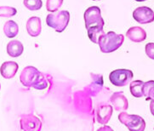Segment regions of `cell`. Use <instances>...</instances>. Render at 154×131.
I'll return each mask as SVG.
<instances>
[{"mask_svg": "<svg viewBox=\"0 0 154 131\" xmlns=\"http://www.w3.org/2000/svg\"><path fill=\"white\" fill-rule=\"evenodd\" d=\"M20 81L26 88H34L38 90H45L48 84L45 75L32 66H27L21 71Z\"/></svg>", "mask_w": 154, "mask_h": 131, "instance_id": "cell-1", "label": "cell"}, {"mask_svg": "<svg viewBox=\"0 0 154 131\" xmlns=\"http://www.w3.org/2000/svg\"><path fill=\"white\" fill-rule=\"evenodd\" d=\"M124 37L123 34H117L114 32H108L100 37L98 44L100 51L105 54L112 53L123 45Z\"/></svg>", "mask_w": 154, "mask_h": 131, "instance_id": "cell-2", "label": "cell"}, {"mask_svg": "<svg viewBox=\"0 0 154 131\" xmlns=\"http://www.w3.org/2000/svg\"><path fill=\"white\" fill-rule=\"evenodd\" d=\"M70 13L67 10L56 11L46 17V24L57 32H62L69 24Z\"/></svg>", "mask_w": 154, "mask_h": 131, "instance_id": "cell-3", "label": "cell"}, {"mask_svg": "<svg viewBox=\"0 0 154 131\" xmlns=\"http://www.w3.org/2000/svg\"><path fill=\"white\" fill-rule=\"evenodd\" d=\"M119 120L127 127L129 131H144L146 129V122L139 115H131L122 111L119 115Z\"/></svg>", "mask_w": 154, "mask_h": 131, "instance_id": "cell-4", "label": "cell"}, {"mask_svg": "<svg viewBox=\"0 0 154 131\" xmlns=\"http://www.w3.org/2000/svg\"><path fill=\"white\" fill-rule=\"evenodd\" d=\"M134 77L132 71L129 69H117L109 75L110 82L117 87H124L129 84Z\"/></svg>", "mask_w": 154, "mask_h": 131, "instance_id": "cell-5", "label": "cell"}, {"mask_svg": "<svg viewBox=\"0 0 154 131\" xmlns=\"http://www.w3.org/2000/svg\"><path fill=\"white\" fill-rule=\"evenodd\" d=\"M86 29L93 26H104L105 21L101 16V11L98 6H91L85 10V15Z\"/></svg>", "mask_w": 154, "mask_h": 131, "instance_id": "cell-6", "label": "cell"}, {"mask_svg": "<svg viewBox=\"0 0 154 131\" xmlns=\"http://www.w3.org/2000/svg\"><path fill=\"white\" fill-rule=\"evenodd\" d=\"M20 129L23 131H41L42 122L32 114L22 115L20 119Z\"/></svg>", "mask_w": 154, "mask_h": 131, "instance_id": "cell-7", "label": "cell"}, {"mask_svg": "<svg viewBox=\"0 0 154 131\" xmlns=\"http://www.w3.org/2000/svg\"><path fill=\"white\" fill-rule=\"evenodd\" d=\"M133 18L140 24H148L154 21V11L147 6L138 7L133 11Z\"/></svg>", "mask_w": 154, "mask_h": 131, "instance_id": "cell-8", "label": "cell"}, {"mask_svg": "<svg viewBox=\"0 0 154 131\" xmlns=\"http://www.w3.org/2000/svg\"><path fill=\"white\" fill-rule=\"evenodd\" d=\"M110 101L112 104L114 109L118 111H124L129 107V101L124 92H115L110 98Z\"/></svg>", "mask_w": 154, "mask_h": 131, "instance_id": "cell-9", "label": "cell"}, {"mask_svg": "<svg viewBox=\"0 0 154 131\" xmlns=\"http://www.w3.org/2000/svg\"><path fill=\"white\" fill-rule=\"evenodd\" d=\"M112 106L110 105H100L96 111V120L99 123L106 124L111 119L112 115Z\"/></svg>", "mask_w": 154, "mask_h": 131, "instance_id": "cell-10", "label": "cell"}, {"mask_svg": "<svg viewBox=\"0 0 154 131\" xmlns=\"http://www.w3.org/2000/svg\"><path fill=\"white\" fill-rule=\"evenodd\" d=\"M26 31L31 37H38L40 35L42 31L41 19L38 16L30 17L26 21Z\"/></svg>", "mask_w": 154, "mask_h": 131, "instance_id": "cell-11", "label": "cell"}, {"mask_svg": "<svg viewBox=\"0 0 154 131\" xmlns=\"http://www.w3.org/2000/svg\"><path fill=\"white\" fill-rule=\"evenodd\" d=\"M19 68L18 64L15 61H6L4 62L0 67V73L4 78L10 79L13 78L16 74Z\"/></svg>", "mask_w": 154, "mask_h": 131, "instance_id": "cell-12", "label": "cell"}, {"mask_svg": "<svg viewBox=\"0 0 154 131\" xmlns=\"http://www.w3.org/2000/svg\"><path fill=\"white\" fill-rule=\"evenodd\" d=\"M126 36L129 40L134 43H140L146 40V32L140 26H132L126 32Z\"/></svg>", "mask_w": 154, "mask_h": 131, "instance_id": "cell-13", "label": "cell"}, {"mask_svg": "<svg viewBox=\"0 0 154 131\" xmlns=\"http://www.w3.org/2000/svg\"><path fill=\"white\" fill-rule=\"evenodd\" d=\"M24 51V46L19 40H11L7 44V54L10 57H19Z\"/></svg>", "mask_w": 154, "mask_h": 131, "instance_id": "cell-14", "label": "cell"}, {"mask_svg": "<svg viewBox=\"0 0 154 131\" xmlns=\"http://www.w3.org/2000/svg\"><path fill=\"white\" fill-rule=\"evenodd\" d=\"M4 32L9 38H13L19 33V26L14 20H8L4 25Z\"/></svg>", "mask_w": 154, "mask_h": 131, "instance_id": "cell-15", "label": "cell"}, {"mask_svg": "<svg viewBox=\"0 0 154 131\" xmlns=\"http://www.w3.org/2000/svg\"><path fill=\"white\" fill-rule=\"evenodd\" d=\"M103 26H90L89 28H87V32H88L89 38L94 44H98L100 37L105 33Z\"/></svg>", "mask_w": 154, "mask_h": 131, "instance_id": "cell-16", "label": "cell"}, {"mask_svg": "<svg viewBox=\"0 0 154 131\" xmlns=\"http://www.w3.org/2000/svg\"><path fill=\"white\" fill-rule=\"evenodd\" d=\"M129 90L131 95L136 98H140L144 96L143 93V84L144 82L141 80H135L129 83Z\"/></svg>", "mask_w": 154, "mask_h": 131, "instance_id": "cell-17", "label": "cell"}, {"mask_svg": "<svg viewBox=\"0 0 154 131\" xmlns=\"http://www.w3.org/2000/svg\"><path fill=\"white\" fill-rule=\"evenodd\" d=\"M143 93L146 99L154 101V80L144 82L143 84Z\"/></svg>", "mask_w": 154, "mask_h": 131, "instance_id": "cell-18", "label": "cell"}, {"mask_svg": "<svg viewBox=\"0 0 154 131\" xmlns=\"http://www.w3.org/2000/svg\"><path fill=\"white\" fill-rule=\"evenodd\" d=\"M23 4L27 10L32 11L39 10L43 6V1L42 0H24Z\"/></svg>", "mask_w": 154, "mask_h": 131, "instance_id": "cell-19", "label": "cell"}, {"mask_svg": "<svg viewBox=\"0 0 154 131\" xmlns=\"http://www.w3.org/2000/svg\"><path fill=\"white\" fill-rule=\"evenodd\" d=\"M63 0H47L46 1V10L49 12H56L61 7Z\"/></svg>", "mask_w": 154, "mask_h": 131, "instance_id": "cell-20", "label": "cell"}, {"mask_svg": "<svg viewBox=\"0 0 154 131\" xmlns=\"http://www.w3.org/2000/svg\"><path fill=\"white\" fill-rule=\"evenodd\" d=\"M17 14V10L10 6H0V17L10 18Z\"/></svg>", "mask_w": 154, "mask_h": 131, "instance_id": "cell-21", "label": "cell"}, {"mask_svg": "<svg viewBox=\"0 0 154 131\" xmlns=\"http://www.w3.org/2000/svg\"><path fill=\"white\" fill-rule=\"evenodd\" d=\"M146 54L150 59L154 60V43H148L146 44Z\"/></svg>", "mask_w": 154, "mask_h": 131, "instance_id": "cell-22", "label": "cell"}, {"mask_svg": "<svg viewBox=\"0 0 154 131\" xmlns=\"http://www.w3.org/2000/svg\"><path fill=\"white\" fill-rule=\"evenodd\" d=\"M97 131H114L110 126H103L100 128Z\"/></svg>", "mask_w": 154, "mask_h": 131, "instance_id": "cell-23", "label": "cell"}, {"mask_svg": "<svg viewBox=\"0 0 154 131\" xmlns=\"http://www.w3.org/2000/svg\"><path fill=\"white\" fill-rule=\"evenodd\" d=\"M150 111H151V113L154 116V101H152L151 103H150Z\"/></svg>", "mask_w": 154, "mask_h": 131, "instance_id": "cell-24", "label": "cell"}, {"mask_svg": "<svg viewBox=\"0 0 154 131\" xmlns=\"http://www.w3.org/2000/svg\"><path fill=\"white\" fill-rule=\"evenodd\" d=\"M134 1H137V2H145L146 0H134Z\"/></svg>", "mask_w": 154, "mask_h": 131, "instance_id": "cell-25", "label": "cell"}, {"mask_svg": "<svg viewBox=\"0 0 154 131\" xmlns=\"http://www.w3.org/2000/svg\"><path fill=\"white\" fill-rule=\"evenodd\" d=\"M93 1H100V0H93Z\"/></svg>", "mask_w": 154, "mask_h": 131, "instance_id": "cell-26", "label": "cell"}, {"mask_svg": "<svg viewBox=\"0 0 154 131\" xmlns=\"http://www.w3.org/2000/svg\"><path fill=\"white\" fill-rule=\"evenodd\" d=\"M0 90H1V84H0Z\"/></svg>", "mask_w": 154, "mask_h": 131, "instance_id": "cell-27", "label": "cell"}]
</instances>
